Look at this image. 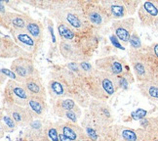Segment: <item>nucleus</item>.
<instances>
[{"label":"nucleus","instance_id":"nucleus-1","mask_svg":"<svg viewBox=\"0 0 158 141\" xmlns=\"http://www.w3.org/2000/svg\"><path fill=\"white\" fill-rule=\"evenodd\" d=\"M47 10L57 22L68 24L76 33H85L91 27L85 15V7L80 1H49Z\"/></svg>","mask_w":158,"mask_h":141},{"label":"nucleus","instance_id":"nucleus-2","mask_svg":"<svg viewBox=\"0 0 158 141\" xmlns=\"http://www.w3.org/2000/svg\"><path fill=\"white\" fill-rule=\"evenodd\" d=\"M86 89L92 99L106 102L119 88L117 77L97 70L84 79Z\"/></svg>","mask_w":158,"mask_h":141},{"label":"nucleus","instance_id":"nucleus-3","mask_svg":"<svg viewBox=\"0 0 158 141\" xmlns=\"http://www.w3.org/2000/svg\"><path fill=\"white\" fill-rule=\"evenodd\" d=\"M129 58L134 75H135L137 81L139 82V83L151 81L153 77H156L157 71L151 65L148 57L145 56V54L143 51L130 50Z\"/></svg>","mask_w":158,"mask_h":141},{"label":"nucleus","instance_id":"nucleus-4","mask_svg":"<svg viewBox=\"0 0 158 141\" xmlns=\"http://www.w3.org/2000/svg\"><path fill=\"white\" fill-rule=\"evenodd\" d=\"M29 97L30 95L22 83L8 79L3 90V98L6 104L27 107Z\"/></svg>","mask_w":158,"mask_h":141},{"label":"nucleus","instance_id":"nucleus-5","mask_svg":"<svg viewBox=\"0 0 158 141\" xmlns=\"http://www.w3.org/2000/svg\"><path fill=\"white\" fill-rule=\"evenodd\" d=\"M81 126L90 141H102L109 132V127L96 121L91 116L89 110L84 114V118L81 121Z\"/></svg>","mask_w":158,"mask_h":141},{"label":"nucleus","instance_id":"nucleus-6","mask_svg":"<svg viewBox=\"0 0 158 141\" xmlns=\"http://www.w3.org/2000/svg\"><path fill=\"white\" fill-rule=\"evenodd\" d=\"M151 132L143 128H131L124 126L116 125L112 127V135L115 141H151Z\"/></svg>","mask_w":158,"mask_h":141},{"label":"nucleus","instance_id":"nucleus-7","mask_svg":"<svg viewBox=\"0 0 158 141\" xmlns=\"http://www.w3.org/2000/svg\"><path fill=\"white\" fill-rule=\"evenodd\" d=\"M95 68L114 77H119L126 72H128L125 71V69H127V65L124 59H121L118 56H115V55L97 59L95 62Z\"/></svg>","mask_w":158,"mask_h":141},{"label":"nucleus","instance_id":"nucleus-8","mask_svg":"<svg viewBox=\"0 0 158 141\" xmlns=\"http://www.w3.org/2000/svg\"><path fill=\"white\" fill-rule=\"evenodd\" d=\"M10 33L16 43L31 58L38 54L43 44L33 38L27 30H13V32H10Z\"/></svg>","mask_w":158,"mask_h":141},{"label":"nucleus","instance_id":"nucleus-9","mask_svg":"<svg viewBox=\"0 0 158 141\" xmlns=\"http://www.w3.org/2000/svg\"><path fill=\"white\" fill-rule=\"evenodd\" d=\"M47 91L53 103L63 98H71V91L66 82L53 71L50 73L47 84Z\"/></svg>","mask_w":158,"mask_h":141},{"label":"nucleus","instance_id":"nucleus-10","mask_svg":"<svg viewBox=\"0 0 158 141\" xmlns=\"http://www.w3.org/2000/svg\"><path fill=\"white\" fill-rule=\"evenodd\" d=\"M85 15L92 27L101 29L111 21L101 3H89L85 6Z\"/></svg>","mask_w":158,"mask_h":141},{"label":"nucleus","instance_id":"nucleus-11","mask_svg":"<svg viewBox=\"0 0 158 141\" xmlns=\"http://www.w3.org/2000/svg\"><path fill=\"white\" fill-rule=\"evenodd\" d=\"M135 22L136 20L134 18H125L122 20L114 21L111 24V29L116 36V38L123 46H127L129 44L130 38L135 32Z\"/></svg>","mask_w":158,"mask_h":141},{"label":"nucleus","instance_id":"nucleus-12","mask_svg":"<svg viewBox=\"0 0 158 141\" xmlns=\"http://www.w3.org/2000/svg\"><path fill=\"white\" fill-rule=\"evenodd\" d=\"M16 75L23 82L30 77H40L39 72L35 68L32 58L21 57L15 59L11 64V68ZM23 83V82H22Z\"/></svg>","mask_w":158,"mask_h":141},{"label":"nucleus","instance_id":"nucleus-13","mask_svg":"<svg viewBox=\"0 0 158 141\" xmlns=\"http://www.w3.org/2000/svg\"><path fill=\"white\" fill-rule=\"evenodd\" d=\"M89 112L96 121L102 125L109 126L113 122L114 117L112 110L106 102L92 99L89 105Z\"/></svg>","mask_w":158,"mask_h":141},{"label":"nucleus","instance_id":"nucleus-14","mask_svg":"<svg viewBox=\"0 0 158 141\" xmlns=\"http://www.w3.org/2000/svg\"><path fill=\"white\" fill-rule=\"evenodd\" d=\"M138 16L143 26L156 27L158 24V1L149 0L142 2L138 9Z\"/></svg>","mask_w":158,"mask_h":141},{"label":"nucleus","instance_id":"nucleus-15","mask_svg":"<svg viewBox=\"0 0 158 141\" xmlns=\"http://www.w3.org/2000/svg\"><path fill=\"white\" fill-rule=\"evenodd\" d=\"M59 51L63 58L70 62L80 63L83 61H88L83 52L82 47L75 41H63L59 42Z\"/></svg>","mask_w":158,"mask_h":141},{"label":"nucleus","instance_id":"nucleus-16","mask_svg":"<svg viewBox=\"0 0 158 141\" xmlns=\"http://www.w3.org/2000/svg\"><path fill=\"white\" fill-rule=\"evenodd\" d=\"M30 16L23 13L15 12H6L5 14L0 15V24L1 27L8 29L9 32L13 30H26L27 23Z\"/></svg>","mask_w":158,"mask_h":141},{"label":"nucleus","instance_id":"nucleus-17","mask_svg":"<svg viewBox=\"0 0 158 141\" xmlns=\"http://www.w3.org/2000/svg\"><path fill=\"white\" fill-rule=\"evenodd\" d=\"M0 56L1 58H21L28 57L31 58L29 55L23 50L14 41L13 38L9 36H2L0 40Z\"/></svg>","mask_w":158,"mask_h":141},{"label":"nucleus","instance_id":"nucleus-18","mask_svg":"<svg viewBox=\"0 0 158 141\" xmlns=\"http://www.w3.org/2000/svg\"><path fill=\"white\" fill-rule=\"evenodd\" d=\"M5 109L10 114V116L14 119L19 126L27 127L30 122H32L34 118L32 114L27 107H22L14 104H6Z\"/></svg>","mask_w":158,"mask_h":141},{"label":"nucleus","instance_id":"nucleus-19","mask_svg":"<svg viewBox=\"0 0 158 141\" xmlns=\"http://www.w3.org/2000/svg\"><path fill=\"white\" fill-rule=\"evenodd\" d=\"M101 4L105 8L111 20H122L125 19V17L128 16L124 1H120V0H114V1L113 0H108V1H106V0H104V1L101 2Z\"/></svg>","mask_w":158,"mask_h":141},{"label":"nucleus","instance_id":"nucleus-20","mask_svg":"<svg viewBox=\"0 0 158 141\" xmlns=\"http://www.w3.org/2000/svg\"><path fill=\"white\" fill-rule=\"evenodd\" d=\"M47 121L42 119H34L25 130L26 139L29 141H41L44 137Z\"/></svg>","mask_w":158,"mask_h":141},{"label":"nucleus","instance_id":"nucleus-21","mask_svg":"<svg viewBox=\"0 0 158 141\" xmlns=\"http://www.w3.org/2000/svg\"><path fill=\"white\" fill-rule=\"evenodd\" d=\"M23 87L28 92L30 96L39 97L42 99H47V91L42 83L41 77H30L27 78L22 83Z\"/></svg>","mask_w":158,"mask_h":141},{"label":"nucleus","instance_id":"nucleus-22","mask_svg":"<svg viewBox=\"0 0 158 141\" xmlns=\"http://www.w3.org/2000/svg\"><path fill=\"white\" fill-rule=\"evenodd\" d=\"M138 87L143 96L151 101L158 102V75L151 81L141 82Z\"/></svg>","mask_w":158,"mask_h":141},{"label":"nucleus","instance_id":"nucleus-23","mask_svg":"<svg viewBox=\"0 0 158 141\" xmlns=\"http://www.w3.org/2000/svg\"><path fill=\"white\" fill-rule=\"evenodd\" d=\"M27 108L32 114L34 119H42L48 109L46 100L34 96L29 97Z\"/></svg>","mask_w":158,"mask_h":141},{"label":"nucleus","instance_id":"nucleus-24","mask_svg":"<svg viewBox=\"0 0 158 141\" xmlns=\"http://www.w3.org/2000/svg\"><path fill=\"white\" fill-rule=\"evenodd\" d=\"M65 111H74L79 114H82L80 106L76 103L75 100L71 98H63L53 103V112L55 115H58Z\"/></svg>","mask_w":158,"mask_h":141},{"label":"nucleus","instance_id":"nucleus-25","mask_svg":"<svg viewBox=\"0 0 158 141\" xmlns=\"http://www.w3.org/2000/svg\"><path fill=\"white\" fill-rule=\"evenodd\" d=\"M26 30L37 41L41 42V43L44 42V28L43 24L38 20H35L33 18L29 17L27 23Z\"/></svg>","mask_w":158,"mask_h":141},{"label":"nucleus","instance_id":"nucleus-26","mask_svg":"<svg viewBox=\"0 0 158 141\" xmlns=\"http://www.w3.org/2000/svg\"><path fill=\"white\" fill-rule=\"evenodd\" d=\"M19 126L17 125V122L14 121V119L11 117L10 114L7 112V110L5 108H2L1 110V116H0V128H1V137H3V134L6 133H12Z\"/></svg>","mask_w":158,"mask_h":141},{"label":"nucleus","instance_id":"nucleus-27","mask_svg":"<svg viewBox=\"0 0 158 141\" xmlns=\"http://www.w3.org/2000/svg\"><path fill=\"white\" fill-rule=\"evenodd\" d=\"M57 29H58V34L60 36V40L63 41H74L76 37V32L70 28L68 24L64 23L57 22Z\"/></svg>","mask_w":158,"mask_h":141},{"label":"nucleus","instance_id":"nucleus-28","mask_svg":"<svg viewBox=\"0 0 158 141\" xmlns=\"http://www.w3.org/2000/svg\"><path fill=\"white\" fill-rule=\"evenodd\" d=\"M143 52L148 57L151 65L158 72V42H154V43L148 46L147 48H144V51Z\"/></svg>","mask_w":158,"mask_h":141},{"label":"nucleus","instance_id":"nucleus-29","mask_svg":"<svg viewBox=\"0 0 158 141\" xmlns=\"http://www.w3.org/2000/svg\"><path fill=\"white\" fill-rule=\"evenodd\" d=\"M117 81H118V85L119 88H127L128 85L134 82V77L132 73L128 71L126 72L123 75H121L119 77H117Z\"/></svg>","mask_w":158,"mask_h":141},{"label":"nucleus","instance_id":"nucleus-30","mask_svg":"<svg viewBox=\"0 0 158 141\" xmlns=\"http://www.w3.org/2000/svg\"><path fill=\"white\" fill-rule=\"evenodd\" d=\"M130 46H131V50L133 51H143V44H142V41H141V38H139V34L137 33V32L133 33L131 38H130Z\"/></svg>","mask_w":158,"mask_h":141},{"label":"nucleus","instance_id":"nucleus-31","mask_svg":"<svg viewBox=\"0 0 158 141\" xmlns=\"http://www.w3.org/2000/svg\"><path fill=\"white\" fill-rule=\"evenodd\" d=\"M124 4H125V7L127 9L128 16H132V15L135 14V12L137 11L138 6L141 5L142 3L139 1H128V0H126V1H124Z\"/></svg>","mask_w":158,"mask_h":141},{"label":"nucleus","instance_id":"nucleus-32","mask_svg":"<svg viewBox=\"0 0 158 141\" xmlns=\"http://www.w3.org/2000/svg\"><path fill=\"white\" fill-rule=\"evenodd\" d=\"M1 75H3L5 77H7V78H9V79H12V81H15V82H20V83H22L23 82V81L22 79L18 77L16 73L12 71L11 69H7V68H1Z\"/></svg>","mask_w":158,"mask_h":141},{"label":"nucleus","instance_id":"nucleus-33","mask_svg":"<svg viewBox=\"0 0 158 141\" xmlns=\"http://www.w3.org/2000/svg\"><path fill=\"white\" fill-rule=\"evenodd\" d=\"M145 115H147V112H145L144 110H142V109L137 110V111H134L131 114V116L133 117L134 120H143L145 117Z\"/></svg>","mask_w":158,"mask_h":141},{"label":"nucleus","instance_id":"nucleus-34","mask_svg":"<svg viewBox=\"0 0 158 141\" xmlns=\"http://www.w3.org/2000/svg\"><path fill=\"white\" fill-rule=\"evenodd\" d=\"M155 28H156V29H157V30H158V24H157V26H156V27H155Z\"/></svg>","mask_w":158,"mask_h":141},{"label":"nucleus","instance_id":"nucleus-35","mask_svg":"<svg viewBox=\"0 0 158 141\" xmlns=\"http://www.w3.org/2000/svg\"><path fill=\"white\" fill-rule=\"evenodd\" d=\"M151 141H158L157 139H154V140H151Z\"/></svg>","mask_w":158,"mask_h":141}]
</instances>
